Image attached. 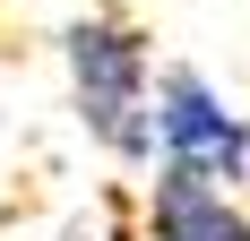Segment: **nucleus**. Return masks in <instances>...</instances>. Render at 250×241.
Wrapping results in <instances>:
<instances>
[{"label":"nucleus","instance_id":"obj_1","mask_svg":"<svg viewBox=\"0 0 250 241\" xmlns=\"http://www.w3.org/2000/svg\"><path fill=\"white\" fill-rule=\"evenodd\" d=\"M61 60H69V103L86 120V138L121 164H147L155 155V43H147V26L121 18V9H95L61 35Z\"/></svg>","mask_w":250,"mask_h":241},{"label":"nucleus","instance_id":"obj_2","mask_svg":"<svg viewBox=\"0 0 250 241\" xmlns=\"http://www.w3.org/2000/svg\"><path fill=\"white\" fill-rule=\"evenodd\" d=\"M155 164L190 172V181H216V190H242L250 181V120L190 60L155 69Z\"/></svg>","mask_w":250,"mask_h":241},{"label":"nucleus","instance_id":"obj_3","mask_svg":"<svg viewBox=\"0 0 250 241\" xmlns=\"http://www.w3.org/2000/svg\"><path fill=\"white\" fill-rule=\"evenodd\" d=\"M138 241H250L242 198L190 172H155L147 207H138Z\"/></svg>","mask_w":250,"mask_h":241}]
</instances>
